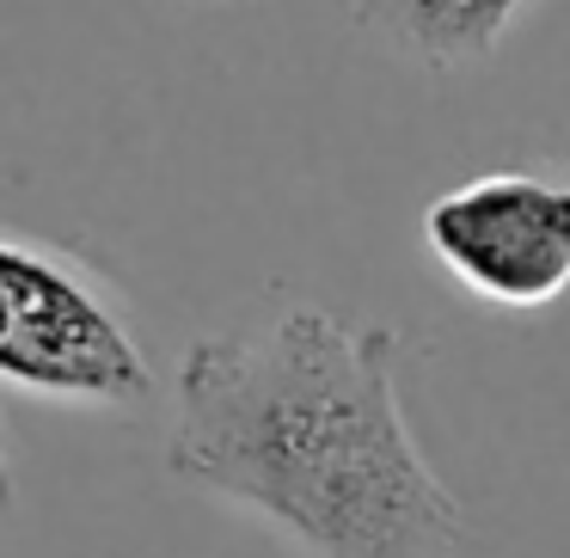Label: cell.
Listing matches in <instances>:
<instances>
[{
	"label": "cell",
	"mask_w": 570,
	"mask_h": 558,
	"mask_svg": "<svg viewBox=\"0 0 570 558\" xmlns=\"http://www.w3.org/2000/svg\"><path fill=\"white\" fill-rule=\"evenodd\" d=\"M399 350L393 325L325 307L197 337L178 362L166 467L313 558H454L466 509L411 435Z\"/></svg>",
	"instance_id": "6da1fadb"
},
{
	"label": "cell",
	"mask_w": 570,
	"mask_h": 558,
	"mask_svg": "<svg viewBox=\"0 0 570 558\" xmlns=\"http://www.w3.org/2000/svg\"><path fill=\"white\" fill-rule=\"evenodd\" d=\"M0 381L68 405H136L154 393L124 307L50 246L0 234Z\"/></svg>",
	"instance_id": "7a4b0ae2"
},
{
	"label": "cell",
	"mask_w": 570,
	"mask_h": 558,
	"mask_svg": "<svg viewBox=\"0 0 570 558\" xmlns=\"http://www.w3.org/2000/svg\"><path fill=\"white\" fill-rule=\"evenodd\" d=\"M423 246L491 307H546L570 283V190L546 173H484L423 209Z\"/></svg>",
	"instance_id": "3957f363"
},
{
	"label": "cell",
	"mask_w": 570,
	"mask_h": 558,
	"mask_svg": "<svg viewBox=\"0 0 570 558\" xmlns=\"http://www.w3.org/2000/svg\"><path fill=\"white\" fill-rule=\"evenodd\" d=\"M528 0H356V19L423 68H466L503 43Z\"/></svg>",
	"instance_id": "277c9868"
},
{
	"label": "cell",
	"mask_w": 570,
	"mask_h": 558,
	"mask_svg": "<svg viewBox=\"0 0 570 558\" xmlns=\"http://www.w3.org/2000/svg\"><path fill=\"white\" fill-rule=\"evenodd\" d=\"M13 509V467H7V454H0V516Z\"/></svg>",
	"instance_id": "5b68a950"
}]
</instances>
